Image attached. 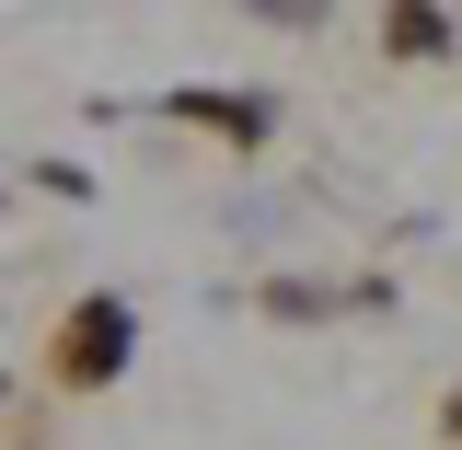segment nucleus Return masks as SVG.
Here are the masks:
<instances>
[{"label":"nucleus","instance_id":"f257e3e1","mask_svg":"<svg viewBox=\"0 0 462 450\" xmlns=\"http://www.w3.org/2000/svg\"><path fill=\"white\" fill-rule=\"evenodd\" d=\"M127 358V300H81L69 312V381H116Z\"/></svg>","mask_w":462,"mask_h":450},{"label":"nucleus","instance_id":"f03ea898","mask_svg":"<svg viewBox=\"0 0 462 450\" xmlns=\"http://www.w3.org/2000/svg\"><path fill=\"white\" fill-rule=\"evenodd\" d=\"M185 115H197V127H231V139H254V127H266L254 105H231V93H185Z\"/></svg>","mask_w":462,"mask_h":450}]
</instances>
